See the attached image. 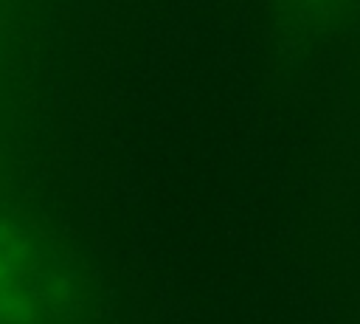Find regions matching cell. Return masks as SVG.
I'll list each match as a JSON object with an SVG mask.
<instances>
[{
	"instance_id": "obj_1",
	"label": "cell",
	"mask_w": 360,
	"mask_h": 324,
	"mask_svg": "<svg viewBox=\"0 0 360 324\" xmlns=\"http://www.w3.org/2000/svg\"><path fill=\"white\" fill-rule=\"evenodd\" d=\"M28 310L25 251L17 239L0 234V318H22Z\"/></svg>"
},
{
	"instance_id": "obj_2",
	"label": "cell",
	"mask_w": 360,
	"mask_h": 324,
	"mask_svg": "<svg viewBox=\"0 0 360 324\" xmlns=\"http://www.w3.org/2000/svg\"><path fill=\"white\" fill-rule=\"evenodd\" d=\"M290 8H295L304 17H335L349 8L352 0H284Z\"/></svg>"
}]
</instances>
